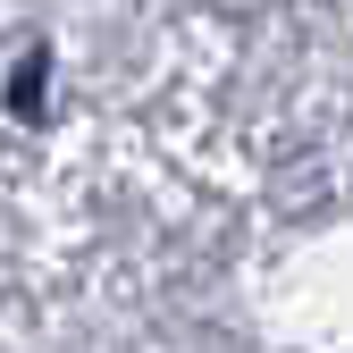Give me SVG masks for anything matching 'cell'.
Masks as SVG:
<instances>
[{
    "instance_id": "cell-1",
    "label": "cell",
    "mask_w": 353,
    "mask_h": 353,
    "mask_svg": "<svg viewBox=\"0 0 353 353\" xmlns=\"http://www.w3.org/2000/svg\"><path fill=\"white\" fill-rule=\"evenodd\" d=\"M42 76H51V68H42V51H26V68H17V110H34V93H42Z\"/></svg>"
}]
</instances>
